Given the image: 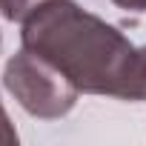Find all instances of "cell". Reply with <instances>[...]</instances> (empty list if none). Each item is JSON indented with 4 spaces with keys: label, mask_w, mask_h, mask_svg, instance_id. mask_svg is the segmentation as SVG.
Here are the masks:
<instances>
[{
    "label": "cell",
    "mask_w": 146,
    "mask_h": 146,
    "mask_svg": "<svg viewBox=\"0 0 146 146\" xmlns=\"http://www.w3.org/2000/svg\"><path fill=\"white\" fill-rule=\"evenodd\" d=\"M23 49L46 57L83 95L143 100V54L123 32L75 0H46L20 32Z\"/></svg>",
    "instance_id": "6da1fadb"
},
{
    "label": "cell",
    "mask_w": 146,
    "mask_h": 146,
    "mask_svg": "<svg viewBox=\"0 0 146 146\" xmlns=\"http://www.w3.org/2000/svg\"><path fill=\"white\" fill-rule=\"evenodd\" d=\"M3 86L35 117L54 120L78 103V86L46 57L20 49L3 69Z\"/></svg>",
    "instance_id": "7a4b0ae2"
},
{
    "label": "cell",
    "mask_w": 146,
    "mask_h": 146,
    "mask_svg": "<svg viewBox=\"0 0 146 146\" xmlns=\"http://www.w3.org/2000/svg\"><path fill=\"white\" fill-rule=\"evenodd\" d=\"M46 0H0V15L12 23H23L37 6H43Z\"/></svg>",
    "instance_id": "3957f363"
},
{
    "label": "cell",
    "mask_w": 146,
    "mask_h": 146,
    "mask_svg": "<svg viewBox=\"0 0 146 146\" xmlns=\"http://www.w3.org/2000/svg\"><path fill=\"white\" fill-rule=\"evenodd\" d=\"M0 146H17V132H15L3 103H0Z\"/></svg>",
    "instance_id": "277c9868"
},
{
    "label": "cell",
    "mask_w": 146,
    "mask_h": 146,
    "mask_svg": "<svg viewBox=\"0 0 146 146\" xmlns=\"http://www.w3.org/2000/svg\"><path fill=\"white\" fill-rule=\"evenodd\" d=\"M112 3L126 12H146V0H112Z\"/></svg>",
    "instance_id": "5b68a950"
},
{
    "label": "cell",
    "mask_w": 146,
    "mask_h": 146,
    "mask_svg": "<svg viewBox=\"0 0 146 146\" xmlns=\"http://www.w3.org/2000/svg\"><path fill=\"white\" fill-rule=\"evenodd\" d=\"M140 54H143V100H146V46L140 49Z\"/></svg>",
    "instance_id": "8992f818"
}]
</instances>
